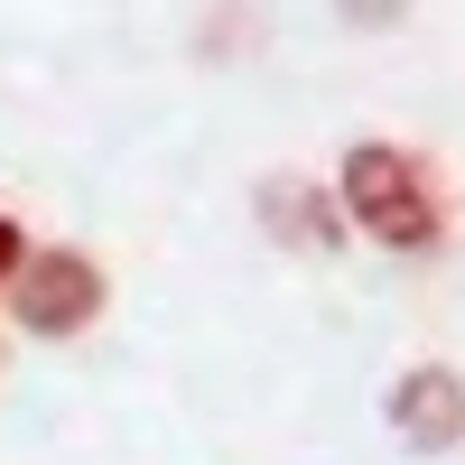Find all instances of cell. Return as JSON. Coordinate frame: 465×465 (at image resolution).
I'll use <instances>...</instances> for the list:
<instances>
[{"mask_svg": "<svg viewBox=\"0 0 465 465\" xmlns=\"http://www.w3.org/2000/svg\"><path fill=\"white\" fill-rule=\"evenodd\" d=\"M335 196H344V214H354L381 252H401V261L438 252V242H447V223H456L447 177L419 159V149H401V140H354V149H344Z\"/></svg>", "mask_w": 465, "mask_h": 465, "instance_id": "obj_1", "label": "cell"}, {"mask_svg": "<svg viewBox=\"0 0 465 465\" xmlns=\"http://www.w3.org/2000/svg\"><path fill=\"white\" fill-rule=\"evenodd\" d=\"M103 298H112V280H103L94 252H74V242H37V252L19 261V280H10V317H19L28 335L65 344V335H84V326L103 317Z\"/></svg>", "mask_w": 465, "mask_h": 465, "instance_id": "obj_2", "label": "cell"}, {"mask_svg": "<svg viewBox=\"0 0 465 465\" xmlns=\"http://www.w3.org/2000/svg\"><path fill=\"white\" fill-rule=\"evenodd\" d=\"M391 429H401V447H419V456H447V447L465 438V381H456L447 363H410V372L391 381Z\"/></svg>", "mask_w": 465, "mask_h": 465, "instance_id": "obj_3", "label": "cell"}, {"mask_svg": "<svg viewBox=\"0 0 465 465\" xmlns=\"http://www.w3.org/2000/svg\"><path fill=\"white\" fill-rule=\"evenodd\" d=\"M261 223L280 232V242H298V252H326L344 214L326 205V186H317V177H270V186H261Z\"/></svg>", "mask_w": 465, "mask_h": 465, "instance_id": "obj_4", "label": "cell"}, {"mask_svg": "<svg viewBox=\"0 0 465 465\" xmlns=\"http://www.w3.org/2000/svg\"><path fill=\"white\" fill-rule=\"evenodd\" d=\"M19 261H28V232L0 214V298H10V280H19Z\"/></svg>", "mask_w": 465, "mask_h": 465, "instance_id": "obj_5", "label": "cell"}, {"mask_svg": "<svg viewBox=\"0 0 465 465\" xmlns=\"http://www.w3.org/2000/svg\"><path fill=\"white\" fill-rule=\"evenodd\" d=\"M335 10H344V19H363V28H391L410 0H335Z\"/></svg>", "mask_w": 465, "mask_h": 465, "instance_id": "obj_6", "label": "cell"}]
</instances>
